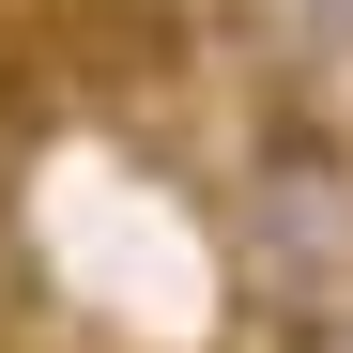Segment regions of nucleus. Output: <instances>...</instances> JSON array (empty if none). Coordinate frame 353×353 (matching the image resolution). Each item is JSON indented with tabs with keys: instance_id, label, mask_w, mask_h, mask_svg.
Wrapping results in <instances>:
<instances>
[{
	"instance_id": "obj_1",
	"label": "nucleus",
	"mask_w": 353,
	"mask_h": 353,
	"mask_svg": "<svg viewBox=\"0 0 353 353\" xmlns=\"http://www.w3.org/2000/svg\"><path fill=\"white\" fill-rule=\"evenodd\" d=\"M230 276L292 323L353 307V139H323V123L246 139V169H230Z\"/></svg>"
},
{
	"instance_id": "obj_3",
	"label": "nucleus",
	"mask_w": 353,
	"mask_h": 353,
	"mask_svg": "<svg viewBox=\"0 0 353 353\" xmlns=\"http://www.w3.org/2000/svg\"><path fill=\"white\" fill-rule=\"evenodd\" d=\"M338 353H353V307H338Z\"/></svg>"
},
{
	"instance_id": "obj_2",
	"label": "nucleus",
	"mask_w": 353,
	"mask_h": 353,
	"mask_svg": "<svg viewBox=\"0 0 353 353\" xmlns=\"http://www.w3.org/2000/svg\"><path fill=\"white\" fill-rule=\"evenodd\" d=\"M261 16H276L292 46H323V62H353V0H261Z\"/></svg>"
}]
</instances>
